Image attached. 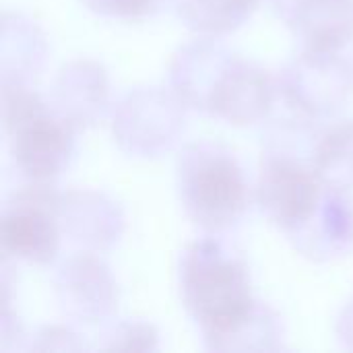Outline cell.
I'll list each match as a JSON object with an SVG mask.
<instances>
[{
	"mask_svg": "<svg viewBox=\"0 0 353 353\" xmlns=\"http://www.w3.org/2000/svg\"><path fill=\"white\" fill-rule=\"evenodd\" d=\"M184 128L186 105L172 89H132L112 110L114 143L128 157L155 159L170 153Z\"/></svg>",
	"mask_w": 353,
	"mask_h": 353,
	"instance_id": "5b68a950",
	"label": "cell"
},
{
	"mask_svg": "<svg viewBox=\"0 0 353 353\" xmlns=\"http://www.w3.org/2000/svg\"><path fill=\"white\" fill-rule=\"evenodd\" d=\"M335 333H337V339L341 341L343 347L353 350V300H350L343 306V310L339 312Z\"/></svg>",
	"mask_w": 353,
	"mask_h": 353,
	"instance_id": "44dd1931",
	"label": "cell"
},
{
	"mask_svg": "<svg viewBox=\"0 0 353 353\" xmlns=\"http://www.w3.org/2000/svg\"><path fill=\"white\" fill-rule=\"evenodd\" d=\"M48 37L43 29L23 12L4 10L0 31V77L2 83H27L35 79L48 60Z\"/></svg>",
	"mask_w": 353,
	"mask_h": 353,
	"instance_id": "5bb4252c",
	"label": "cell"
},
{
	"mask_svg": "<svg viewBox=\"0 0 353 353\" xmlns=\"http://www.w3.org/2000/svg\"><path fill=\"white\" fill-rule=\"evenodd\" d=\"M168 77L170 89L186 108L232 126L267 122L279 99L277 79L217 37L199 35L180 46L170 60Z\"/></svg>",
	"mask_w": 353,
	"mask_h": 353,
	"instance_id": "7a4b0ae2",
	"label": "cell"
},
{
	"mask_svg": "<svg viewBox=\"0 0 353 353\" xmlns=\"http://www.w3.org/2000/svg\"><path fill=\"white\" fill-rule=\"evenodd\" d=\"M176 188L186 217L205 234L234 230L250 205V184L238 157L213 141L188 143L176 161Z\"/></svg>",
	"mask_w": 353,
	"mask_h": 353,
	"instance_id": "3957f363",
	"label": "cell"
},
{
	"mask_svg": "<svg viewBox=\"0 0 353 353\" xmlns=\"http://www.w3.org/2000/svg\"><path fill=\"white\" fill-rule=\"evenodd\" d=\"M319 178L333 188L353 190V120L325 126L312 157Z\"/></svg>",
	"mask_w": 353,
	"mask_h": 353,
	"instance_id": "2e32d148",
	"label": "cell"
},
{
	"mask_svg": "<svg viewBox=\"0 0 353 353\" xmlns=\"http://www.w3.org/2000/svg\"><path fill=\"white\" fill-rule=\"evenodd\" d=\"M58 221L62 236L87 252H108L124 236L126 215L110 194L89 188H70L60 194Z\"/></svg>",
	"mask_w": 353,
	"mask_h": 353,
	"instance_id": "30bf717a",
	"label": "cell"
},
{
	"mask_svg": "<svg viewBox=\"0 0 353 353\" xmlns=\"http://www.w3.org/2000/svg\"><path fill=\"white\" fill-rule=\"evenodd\" d=\"M327 184L314 172L310 159L263 151L256 180V205L285 238L300 230L316 211Z\"/></svg>",
	"mask_w": 353,
	"mask_h": 353,
	"instance_id": "ba28073f",
	"label": "cell"
},
{
	"mask_svg": "<svg viewBox=\"0 0 353 353\" xmlns=\"http://www.w3.org/2000/svg\"><path fill=\"white\" fill-rule=\"evenodd\" d=\"M29 337L23 331V325L17 316V312L10 308V302H2V316H0V350L12 352L23 350L27 352Z\"/></svg>",
	"mask_w": 353,
	"mask_h": 353,
	"instance_id": "ffe728a7",
	"label": "cell"
},
{
	"mask_svg": "<svg viewBox=\"0 0 353 353\" xmlns=\"http://www.w3.org/2000/svg\"><path fill=\"white\" fill-rule=\"evenodd\" d=\"M302 48L341 52L353 39V0H271Z\"/></svg>",
	"mask_w": 353,
	"mask_h": 353,
	"instance_id": "4fadbf2b",
	"label": "cell"
},
{
	"mask_svg": "<svg viewBox=\"0 0 353 353\" xmlns=\"http://www.w3.org/2000/svg\"><path fill=\"white\" fill-rule=\"evenodd\" d=\"M174 0H81L97 17L114 21H145L159 14Z\"/></svg>",
	"mask_w": 353,
	"mask_h": 353,
	"instance_id": "ac0fdd59",
	"label": "cell"
},
{
	"mask_svg": "<svg viewBox=\"0 0 353 353\" xmlns=\"http://www.w3.org/2000/svg\"><path fill=\"white\" fill-rule=\"evenodd\" d=\"M50 105L77 132L93 128L110 110L105 66L91 58H74L62 64L50 87Z\"/></svg>",
	"mask_w": 353,
	"mask_h": 353,
	"instance_id": "8fae6325",
	"label": "cell"
},
{
	"mask_svg": "<svg viewBox=\"0 0 353 353\" xmlns=\"http://www.w3.org/2000/svg\"><path fill=\"white\" fill-rule=\"evenodd\" d=\"M263 0H174L182 23L203 37H223L244 27Z\"/></svg>",
	"mask_w": 353,
	"mask_h": 353,
	"instance_id": "9a60e30c",
	"label": "cell"
},
{
	"mask_svg": "<svg viewBox=\"0 0 353 353\" xmlns=\"http://www.w3.org/2000/svg\"><path fill=\"white\" fill-rule=\"evenodd\" d=\"M8 153L25 180L54 182L74 155L77 130L27 83H2Z\"/></svg>",
	"mask_w": 353,
	"mask_h": 353,
	"instance_id": "277c9868",
	"label": "cell"
},
{
	"mask_svg": "<svg viewBox=\"0 0 353 353\" xmlns=\"http://www.w3.org/2000/svg\"><path fill=\"white\" fill-rule=\"evenodd\" d=\"M87 343L68 325H46L37 329L29 341L27 352H83Z\"/></svg>",
	"mask_w": 353,
	"mask_h": 353,
	"instance_id": "d6986e66",
	"label": "cell"
},
{
	"mask_svg": "<svg viewBox=\"0 0 353 353\" xmlns=\"http://www.w3.org/2000/svg\"><path fill=\"white\" fill-rule=\"evenodd\" d=\"M279 99L288 110L316 122L335 118L350 101L353 66L333 50L302 48L277 77Z\"/></svg>",
	"mask_w": 353,
	"mask_h": 353,
	"instance_id": "52a82bcc",
	"label": "cell"
},
{
	"mask_svg": "<svg viewBox=\"0 0 353 353\" xmlns=\"http://www.w3.org/2000/svg\"><path fill=\"white\" fill-rule=\"evenodd\" d=\"M54 296L62 314L79 325L108 323L120 302L118 283L97 252L81 250L60 263L54 275Z\"/></svg>",
	"mask_w": 353,
	"mask_h": 353,
	"instance_id": "9c48e42d",
	"label": "cell"
},
{
	"mask_svg": "<svg viewBox=\"0 0 353 353\" xmlns=\"http://www.w3.org/2000/svg\"><path fill=\"white\" fill-rule=\"evenodd\" d=\"M97 347L105 352H157L159 331L147 321H118L103 331Z\"/></svg>",
	"mask_w": 353,
	"mask_h": 353,
	"instance_id": "e0dca14e",
	"label": "cell"
},
{
	"mask_svg": "<svg viewBox=\"0 0 353 353\" xmlns=\"http://www.w3.org/2000/svg\"><path fill=\"white\" fill-rule=\"evenodd\" d=\"M312 263H335L353 252V201L347 190L327 186L312 217L288 236Z\"/></svg>",
	"mask_w": 353,
	"mask_h": 353,
	"instance_id": "7c38bea8",
	"label": "cell"
},
{
	"mask_svg": "<svg viewBox=\"0 0 353 353\" xmlns=\"http://www.w3.org/2000/svg\"><path fill=\"white\" fill-rule=\"evenodd\" d=\"M60 194L54 182L33 180L8 194L0 223L4 256L37 267H48L56 261L64 238L58 221Z\"/></svg>",
	"mask_w": 353,
	"mask_h": 353,
	"instance_id": "8992f818",
	"label": "cell"
},
{
	"mask_svg": "<svg viewBox=\"0 0 353 353\" xmlns=\"http://www.w3.org/2000/svg\"><path fill=\"white\" fill-rule=\"evenodd\" d=\"M180 298L207 350L221 353L279 352L285 329L279 314L252 292L248 265L219 236L190 242L178 269Z\"/></svg>",
	"mask_w": 353,
	"mask_h": 353,
	"instance_id": "6da1fadb",
	"label": "cell"
}]
</instances>
